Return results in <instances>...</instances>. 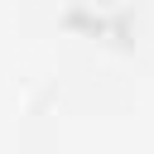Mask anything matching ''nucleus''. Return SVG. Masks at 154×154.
Returning <instances> with one entry per match:
<instances>
[]
</instances>
